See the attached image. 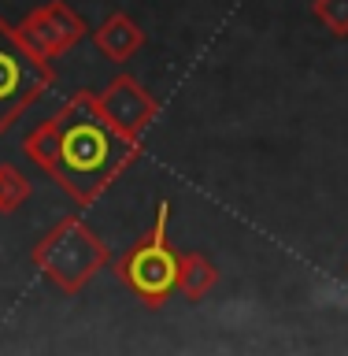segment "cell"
<instances>
[{
	"mask_svg": "<svg viewBox=\"0 0 348 356\" xmlns=\"http://www.w3.org/2000/svg\"><path fill=\"white\" fill-rule=\"evenodd\" d=\"M22 152H26L44 175L52 171V163H56V130H52V119H41L33 130H26V138H22Z\"/></svg>",
	"mask_w": 348,
	"mask_h": 356,
	"instance_id": "obj_9",
	"label": "cell"
},
{
	"mask_svg": "<svg viewBox=\"0 0 348 356\" xmlns=\"http://www.w3.org/2000/svg\"><path fill=\"white\" fill-rule=\"evenodd\" d=\"M52 63L41 60L8 19H0V134H8L30 104L52 89Z\"/></svg>",
	"mask_w": 348,
	"mask_h": 356,
	"instance_id": "obj_4",
	"label": "cell"
},
{
	"mask_svg": "<svg viewBox=\"0 0 348 356\" xmlns=\"http://www.w3.org/2000/svg\"><path fill=\"white\" fill-rule=\"evenodd\" d=\"M30 260L49 286H56L63 297H74L93 282V275H100L111 264V252L97 238V230L85 227L82 216H63L33 245Z\"/></svg>",
	"mask_w": 348,
	"mask_h": 356,
	"instance_id": "obj_2",
	"label": "cell"
},
{
	"mask_svg": "<svg viewBox=\"0 0 348 356\" xmlns=\"http://www.w3.org/2000/svg\"><path fill=\"white\" fill-rule=\"evenodd\" d=\"M49 119L56 130V163L49 175L82 208L100 200V193L141 156V141L122 138L111 127L93 89H78Z\"/></svg>",
	"mask_w": 348,
	"mask_h": 356,
	"instance_id": "obj_1",
	"label": "cell"
},
{
	"mask_svg": "<svg viewBox=\"0 0 348 356\" xmlns=\"http://www.w3.org/2000/svg\"><path fill=\"white\" fill-rule=\"evenodd\" d=\"M311 15L330 38H348V0H315Z\"/></svg>",
	"mask_w": 348,
	"mask_h": 356,
	"instance_id": "obj_11",
	"label": "cell"
},
{
	"mask_svg": "<svg viewBox=\"0 0 348 356\" xmlns=\"http://www.w3.org/2000/svg\"><path fill=\"white\" fill-rule=\"evenodd\" d=\"M215 286H219V267L211 264L204 252H182V267H178V293L197 305V300H204Z\"/></svg>",
	"mask_w": 348,
	"mask_h": 356,
	"instance_id": "obj_8",
	"label": "cell"
},
{
	"mask_svg": "<svg viewBox=\"0 0 348 356\" xmlns=\"http://www.w3.org/2000/svg\"><path fill=\"white\" fill-rule=\"evenodd\" d=\"M93 44L108 56V60L126 63L130 56H138V49L144 44V30L126 15V11H111V15L93 30Z\"/></svg>",
	"mask_w": 348,
	"mask_h": 356,
	"instance_id": "obj_7",
	"label": "cell"
},
{
	"mask_svg": "<svg viewBox=\"0 0 348 356\" xmlns=\"http://www.w3.org/2000/svg\"><path fill=\"white\" fill-rule=\"evenodd\" d=\"M19 38L30 44L41 60H60L63 52H71L78 41L85 38V19L67 4V0H52V4H41L26 11V19L19 22Z\"/></svg>",
	"mask_w": 348,
	"mask_h": 356,
	"instance_id": "obj_5",
	"label": "cell"
},
{
	"mask_svg": "<svg viewBox=\"0 0 348 356\" xmlns=\"http://www.w3.org/2000/svg\"><path fill=\"white\" fill-rule=\"evenodd\" d=\"M97 100H100L104 119L122 134V138H133V141H141L144 130H149L156 122V115H160V100H156L133 74H115L104 86V93H97Z\"/></svg>",
	"mask_w": 348,
	"mask_h": 356,
	"instance_id": "obj_6",
	"label": "cell"
},
{
	"mask_svg": "<svg viewBox=\"0 0 348 356\" xmlns=\"http://www.w3.org/2000/svg\"><path fill=\"white\" fill-rule=\"evenodd\" d=\"M30 200V182L19 167L11 163H0V216L8 211H19L22 204Z\"/></svg>",
	"mask_w": 348,
	"mask_h": 356,
	"instance_id": "obj_10",
	"label": "cell"
},
{
	"mask_svg": "<svg viewBox=\"0 0 348 356\" xmlns=\"http://www.w3.org/2000/svg\"><path fill=\"white\" fill-rule=\"evenodd\" d=\"M167 222H171V204L160 200L156 204L152 227L138 238V245L115 260L119 282L141 300L144 308H163L167 300L178 293V267H182V252H174L171 238H167Z\"/></svg>",
	"mask_w": 348,
	"mask_h": 356,
	"instance_id": "obj_3",
	"label": "cell"
}]
</instances>
